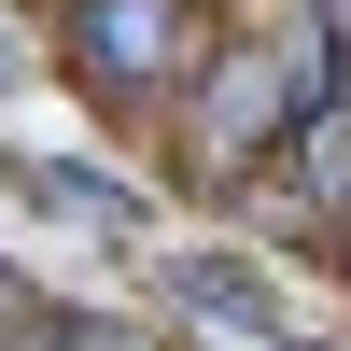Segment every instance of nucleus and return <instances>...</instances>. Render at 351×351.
Instances as JSON below:
<instances>
[{
  "instance_id": "obj_1",
  "label": "nucleus",
  "mask_w": 351,
  "mask_h": 351,
  "mask_svg": "<svg viewBox=\"0 0 351 351\" xmlns=\"http://www.w3.org/2000/svg\"><path fill=\"white\" fill-rule=\"evenodd\" d=\"M197 28H211V0H71L56 14V56L112 112H169L197 84Z\"/></svg>"
}]
</instances>
